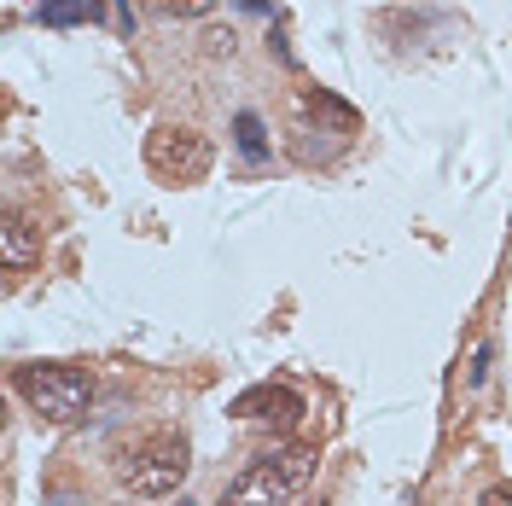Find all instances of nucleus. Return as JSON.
Here are the masks:
<instances>
[{"mask_svg": "<svg viewBox=\"0 0 512 506\" xmlns=\"http://www.w3.org/2000/svg\"><path fill=\"white\" fill-rule=\"evenodd\" d=\"M117 483H123L134 501H158V495H175L187 483V437L175 425H158V431H140L134 443L117 448Z\"/></svg>", "mask_w": 512, "mask_h": 506, "instance_id": "nucleus-1", "label": "nucleus"}, {"mask_svg": "<svg viewBox=\"0 0 512 506\" xmlns=\"http://www.w3.org/2000/svg\"><path fill=\"white\" fill-rule=\"evenodd\" d=\"M315 477V448L291 443V448H268L256 454L245 472L227 483L222 506H291Z\"/></svg>", "mask_w": 512, "mask_h": 506, "instance_id": "nucleus-2", "label": "nucleus"}, {"mask_svg": "<svg viewBox=\"0 0 512 506\" xmlns=\"http://www.w3.org/2000/svg\"><path fill=\"white\" fill-rule=\"evenodd\" d=\"M12 390L30 402L35 413H47L53 425H76L88 402H94V373L88 367H70V361H35L12 373Z\"/></svg>", "mask_w": 512, "mask_h": 506, "instance_id": "nucleus-3", "label": "nucleus"}, {"mask_svg": "<svg viewBox=\"0 0 512 506\" xmlns=\"http://www.w3.org/2000/svg\"><path fill=\"white\" fill-rule=\"evenodd\" d=\"M210 140L198 134V128H175V123H158L146 134V169L158 175L163 187H198L204 175H210Z\"/></svg>", "mask_w": 512, "mask_h": 506, "instance_id": "nucleus-4", "label": "nucleus"}, {"mask_svg": "<svg viewBox=\"0 0 512 506\" xmlns=\"http://www.w3.org/2000/svg\"><path fill=\"white\" fill-rule=\"evenodd\" d=\"M239 419H268V425H297V413H303V396L286 390V384H256L245 390L239 402H233Z\"/></svg>", "mask_w": 512, "mask_h": 506, "instance_id": "nucleus-5", "label": "nucleus"}, {"mask_svg": "<svg viewBox=\"0 0 512 506\" xmlns=\"http://www.w3.org/2000/svg\"><path fill=\"white\" fill-rule=\"evenodd\" d=\"M0 256H6V268H24L41 256V227H30L18 210H6V227H0Z\"/></svg>", "mask_w": 512, "mask_h": 506, "instance_id": "nucleus-6", "label": "nucleus"}, {"mask_svg": "<svg viewBox=\"0 0 512 506\" xmlns=\"http://www.w3.org/2000/svg\"><path fill=\"white\" fill-rule=\"evenodd\" d=\"M30 12H35V24H47V30H76V24H94L105 6L99 0H35Z\"/></svg>", "mask_w": 512, "mask_h": 506, "instance_id": "nucleus-7", "label": "nucleus"}, {"mask_svg": "<svg viewBox=\"0 0 512 506\" xmlns=\"http://www.w3.org/2000/svg\"><path fill=\"white\" fill-rule=\"evenodd\" d=\"M233 134H239V152H245V163L268 158V140H262V117H256V111H239V117H233Z\"/></svg>", "mask_w": 512, "mask_h": 506, "instance_id": "nucleus-8", "label": "nucleus"}, {"mask_svg": "<svg viewBox=\"0 0 512 506\" xmlns=\"http://www.w3.org/2000/svg\"><path fill=\"white\" fill-rule=\"evenodd\" d=\"M210 6H216V0H158V12H169V18H175V12H181V18H198V12H210Z\"/></svg>", "mask_w": 512, "mask_h": 506, "instance_id": "nucleus-9", "label": "nucleus"}, {"mask_svg": "<svg viewBox=\"0 0 512 506\" xmlns=\"http://www.w3.org/2000/svg\"><path fill=\"white\" fill-rule=\"evenodd\" d=\"M478 506H512V489L507 483H495V489H483L478 495Z\"/></svg>", "mask_w": 512, "mask_h": 506, "instance_id": "nucleus-10", "label": "nucleus"}]
</instances>
